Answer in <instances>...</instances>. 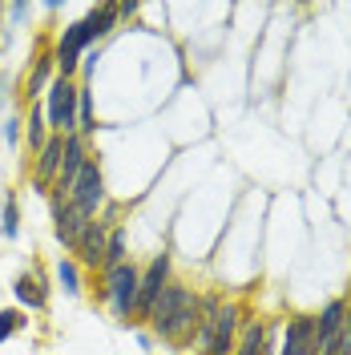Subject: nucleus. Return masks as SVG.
Masks as SVG:
<instances>
[{
  "instance_id": "f257e3e1",
  "label": "nucleus",
  "mask_w": 351,
  "mask_h": 355,
  "mask_svg": "<svg viewBox=\"0 0 351 355\" xmlns=\"http://www.w3.org/2000/svg\"><path fill=\"white\" fill-rule=\"evenodd\" d=\"M113 24H117V4H101V8L89 12L85 21L69 24L65 33H61V41H57V53H53V65L61 69V77H73V69L81 65V53H85L89 44L101 41Z\"/></svg>"
},
{
  "instance_id": "f03ea898",
  "label": "nucleus",
  "mask_w": 351,
  "mask_h": 355,
  "mask_svg": "<svg viewBox=\"0 0 351 355\" xmlns=\"http://www.w3.org/2000/svg\"><path fill=\"white\" fill-rule=\"evenodd\" d=\"M242 323H246V311H242V303H234V299H222L219 315H214V327H210V335H206V343L198 347V355H234V343H239Z\"/></svg>"
},
{
  "instance_id": "7ed1b4c3",
  "label": "nucleus",
  "mask_w": 351,
  "mask_h": 355,
  "mask_svg": "<svg viewBox=\"0 0 351 355\" xmlns=\"http://www.w3.org/2000/svg\"><path fill=\"white\" fill-rule=\"evenodd\" d=\"M44 117L61 137L77 133V85L69 77H53V85L44 89Z\"/></svg>"
},
{
  "instance_id": "20e7f679",
  "label": "nucleus",
  "mask_w": 351,
  "mask_h": 355,
  "mask_svg": "<svg viewBox=\"0 0 351 355\" xmlns=\"http://www.w3.org/2000/svg\"><path fill=\"white\" fill-rule=\"evenodd\" d=\"M137 283H142V270L133 263H121V266H110L105 270V299L117 319H130L137 315Z\"/></svg>"
},
{
  "instance_id": "39448f33",
  "label": "nucleus",
  "mask_w": 351,
  "mask_h": 355,
  "mask_svg": "<svg viewBox=\"0 0 351 355\" xmlns=\"http://www.w3.org/2000/svg\"><path fill=\"white\" fill-rule=\"evenodd\" d=\"M69 202H73L85 218H97V210H101V202H105V178H101V166H97L93 157L81 166V174H77L73 190H69Z\"/></svg>"
},
{
  "instance_id": "423d86ee",
  "label": "nucleus",
  "mask_w": 351,
  "mask_h": 355,
  "mask_svg": "<svg viewBox=\"0 0 351 355\" xmlns=\"http://www.w3.org/2000/svg\"><path fill=\"white\" fill-rule=\"evenodd\" d=\"M170 283V254H157L154 263L142 270V283H137V315L142 319H150V311H154L157 295L166 291Z\"/></svg>"
},
{
  "instance_id": "0eeeda50",
  "label": "nucleus",
  "mask_w": 351,
  "mask_h": 355,
  "mask_svg": "<svg viewBox=\"0 0 351 355\" xmlns=\"http://www.w3.org/2000/svg\"><path fill=\"white\" fill-rule=\"evenodd\" d=\"M85 162H89L85 137H81V133H69L65 137V157H61V170H57V182H53V194L69 198V190H73V182H77V174H81Z\"/></svg>"
},
{
  "instance_id": "6e6552de",
  "label": "nucleus",
  "mask_w": 351,
  "mask_h": 355,
  "mask_svg": "<svg viewBox=\"0 0 351 355\" xmlns=\"http://www.w3.org/2000/svg\"><path fill=\"white\" fill-rule=\"evenodd\" d=\"M53 222H57V239L65 243V250H77V243H81V230H85L93 218H85L77 206L69 198H61V194H53Z\"/></svg>"
},
{
  "instance_id": "1a4fd4ad",
  "label": "nucleus",
  "mask_w": 351,
  "mask_h": 355,
  "mask_svg": "<svg viewBox=\"0 0 351 355\" xmlns=\"http://www.w3.org/2000/svg\"><path fill=\"white\" fill-rule=\"evenodd\" d=\"M279 355H323L319 352V335H315V315H295L286 323Z\"/></svg>"
},
{
  "instance_id": "9d476101",
  "label": "nucleus",
  "mask_w": 351,
  "mask_h": 355,
  "mask_svg": "<svg viewBox=\"0 0 351 355\" xmlns=\"http://www.w3.org/2000/svg\"><path fill=\"white\" fill-rule=\"evenodd\" d=\"M105 243H110V230H105V222H89L85 230H81V243H77V263L93 266V270H105Z\"/></svg>"
},
{
  "instance_id": "9b49d317",
  "label": "nucleus",
  "mask_w": 351,
  "mask_h": 355,
  "mask_svg": "<svg viewBox=\"0 0 351 355\" xmlns=\"http://www.w3.org/2000/svg\"><path fill=\"white\" fill-rule=\"evenodd\" d=\"M61 157H65V137H61V133H49V141H44L41 150H37V166H33V174H37V186H49V182H57Z\"/></svg>"
},
{
  "instance_id": "f8f14e48",
  "label": "nucleus",
  "mask_w": 351,
  "mask_h": 355,
  "mask_svg": "<svg viewBox=\"0 0 351 355\" xmlns=\"http://www.w3.org/2000/svg\"><path fill=\"white\" fill-rule=\"evenodd\" d=\"M12 295H17V303H24V307H33V311H41L49 303V291H44L41 275H21L12 283Z\"/></svg>"
},
{
  "instance_id": "ddd939ff",
  "label": "nucleus",
  "mask_w": 351,
  "mask_h": 355,
  "mask_svg": "<svg viewBox=\"0 0 351 355\" xmlns=\"http://www.w3.org/2000/svg\"><path fill=\"white\" fill-rule=\"evenodd\" d=\"M263 343H266V323L246 319L239 331V343H234V355H263Z\"/></svg>"
},
{
  "instance_id": "4468645a",
  "label": "nucleus",
  "mask_w": 351,
  "mask_h": 355,
  "mask_svg": "<svg viewBox=\"0 0 351 355\" xmlns=\"http://www.w3.org/2000/svg\"><path fill=\"white\" fill-rule=\"evenodd\" d=\"M53 53H41L37 61H33V73H28V81H24V93H28V101L41 93V89H49L53 85Z\"/></svg>"
},
{
  "instance_id": "2eb2a0df",
  "label": "nucleus",
  "mask_w": 351,
  "mask_h": 355,
  "mask_svg": "<svg viewBox=\"0 0 351 355\" xmlns=\"http://www.w3.org/2000/svg\"><path fill=\"white\" fill-rule=\"evenodd\" d=\"M24 137H28L33 150H41L44 141H49V117H44V105H37V101H33L28 117H24Z\"/></svg>"
},
{
  "instance_id": "dca6fc26",
  "label": "nucleus",
  "mask_w": 351,
  "mask_h": 355,
  "mask_svg": "<svg viewBox=\"0 0 351 355\" xmlns=\"http://www.w3.org/2000/svg\"><path fill=\"white\" fill-rule=\"evenodd\" d=\"M57 279H61V287L69 291V295H81V263H77V259H61V263H57Z\"/></svg>"
},
{
  "instance_id": "f3484780",
  "label": "nucleus",
  "mask_w": 351,
  "mask_h": 355,
  "mask_svg": "<svg viewBox=\"0 0 351 355\" xmlns=\"http://www.w3.org/2000/svg\"><path fill=\"white\" fill-rule=\"evenodd\" d=\"M130 263V254H126V230H110V243H105V270L110 266H121Z\"/></svg>"
},
{
  "instance_id": "a211bd4d",
  "label": "nucleus",
  "mask_w": 351,
  "mask_h": 355,
  "mask_svg": "<svg viewBox=\"0 0 351 355\" xmlns=\"http://www.w3.org/2000/svg\"><path fill=\"white\" fill-rule=\"evenodd\" d=\"M77 130H81V133H93V130H97V117H93L89 89H77Z\"/></svg>"
},
{
  "instance_id": "6ab92c4d",
  "label": "nucleus",
  "mask_w": 351,
  "mask_h": 355,
  "mask_svg": "<svg viewBox=\"0 0 351 355\" xmlns=\"http://www.w3.org/2000/svg\"><path fill=\"white\" fill-rule=\"evenodd\" d=\"M24 323H28V319H24L21 311H12V307H8V311H0V343H4V339H8L12 331H21Z\"/></svg>"
},
{
  "instance_id": "aec40b11",
  "label": "nucleus",
  "mask_w": 351,
  "mask_h": 355,
  "mask_svg": "<svg viewBox=\"0 0 351 355\" xmlns=\"http://www.w3.org/2000/svg\"><path fill=\"white\" fill-rule=\"evenodd\" d=\"M17 226H21V214H17V198L8 194V198H4V226H0L4 239H17Z\"/></svg>"
},
{
  "instance_id": "412c9836",
  "label": "nucleus",
  "mask_w": 351,
  "mask_h": 355,
  "mask_svg": "<svg viewBox=\"0 0 351 355\" xmlns=\"http://www.w3.org/2000/svg\"><path fill=\"white\" fill-rule=\"evenodd\" d=\"M331 355H351V315H348V323H343V331L335 335V347H331Z\"/></svg>"
},
{
  "instance_id": "4be33fe9",
  "label": "nucleus",
  "mask_w": 351,
  "mask_h": 355,
  "mask_svg": "<svg viewBox=\"0 0 351 355\" xmlns=\"http://www.w3.org/2000/svg\"><path fill=\"white\" fill-rule=\"evenodd\" d=\"M21 125H24V121H17V117H12V121H8V125H4V137H8V141H12V146H17V141H21Z\"/></svg>"
}]
</instances>
